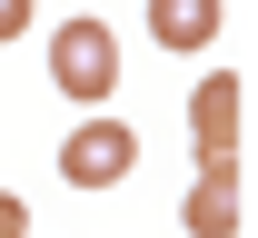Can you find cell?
I'll list each match as a JSON object with an SVG mask.
<instances>
[{
	"mask_svg": "<svg viewBox=\"0 0 258 238\" xmlns=\"http://www.w3.org/2000/svg\"><path fill=\"white\" fill-rule=\"evenodd\" d=\"M50 90H70V100H109L119 90V40H109V20H60L50 30Z\"/></svg>",
	"mask_w": 258,
	"mask_h": 238,
	"instance_id": "6da1fadb",
	"label": "cell"
},
{
	"mask_svg": "<svg viewBox=\"0 0 258 238\" xmlns=\"http://www.w3.org/2000/svg\"><path fill=\"white\" fill-rule=\"evenodd\" d=\"M129 169H139V139H129L119 119H80V129L60 139V179L70 189H119Z\"/></svg>",
	"mask_w": 258,
	"mask_h": 238,
	"instance_id": "7a4b0ae2",
	"label": "cell"
},
{
	"mask_svg": "<svg viewBox=\"0 0 258 238\" xmlns=\"http://www.w3.org/2000/svg\"><path fill=\"white\" fill-rule=\"evenodd\" d=\"M189 139H199V169H238V80H199L189 90Z\"/></svg>",
	"mask_w": 258,
	"mask_h": 238,
	"instance_id": "3957f363",
	"label": "cell"
},
{
	"mask_svg": "<svg viewBox=\"0 0 258 238\" xmlns=\"http://www.w3.org/2000/svg\"><path fill=\"white\" fill-rule=\"evenodd\" d=\"M179 228H189V238H228V228H238V169H199Z\"/></svg>",
	"mask_w": 258,
	"mask_h": 238,
	"instance_id": "277c9868",
	"label": "cell"
},
{
	"mask_svg": "<svg viewBox=\"0 0 258 238\" xmlns=\"http://www.w3.org/2000/svg\"><path fill=\"white\" fill-rule=\"evenodd\" d=\"M149 40L159 50H209L219 40V0H149Z\"/></svg>",
	"mask_w": 258,
	"mask_h": 238,
	"instance_id": "5b68a950",
	"label": "cell"
},
{
	"mask_svg": "<svg viewBox=\"0 0 258 238\" xmlns=\"http://www.w3.org/2000/svg\"><path fill=\"white\" fill-rule=\"evenodd\" d=\"M0 238H40V228H30V208H20V189H0Z\"/></svg>",
	"mask_w": 258,
	"mask_h": 238,
	"instance_id": "8992f818",
	"label": "cell"
},
{
	"mask_svg": "<svg viewBox=\"0 0 258 238\" xmlns=\"http://www.w3.org/2000/svg\"><path fill=\"white\" fill-rule=\"evenodd\" d=\"M30 30V0H0V40H20Z\"/></svg>",
	"mask_w": 258,
	"mask_h": 238,
	"instance_id": "52a82bcc",
	"label": "cell"
}]
</instances>
